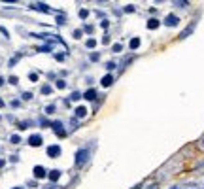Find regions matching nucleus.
<instances>
[{
  "label": "nucleus",
  "mask_w": 204,
  "mask_h": 189,
  "mask_svg": "<svg viewBox=\"0 0 204 189\" xmlns=\"http://www.w3.org/2000/svg\"><path fill=\"white\" fill-rule=\"evenodd\" d=\"M42 93H43V94H49V93H51V87H49V85H43V87H42Z\"/></svg>",
  "instance_id": "obj_15"
},
{
  "label": "nucleus",
  "mask_w": 204,
  "mask_h": 189,
  "mask_svg": "<svg viewBox=\"0 0 204 189\" xmlns=\"http://www.w3.org/2000/svg\"><path fill=\"white\" fill-rule=\"evenodd\" d=\"M74 38H81V30H76L74 32Z\"/></svg>",
  "instance_id": "obj_24"
},
{
  "label": "nucleus",
  "mask_w": 204,
  "mask_h": 189,
  "mask_svg": "<svg viewBox=\"0 0 204 189\" xmlns=\"http://www.w3.org/2000/svg\"><path fill=\"white\" fill-rule=\"evenodd\" d=\"M53 110H55V106L51 104V106H48V113H53Z\"/></svg>",
  "instance_id": "obj_25"
},
{
  "label": "nucleus",
  "mask_w": 204,
  "mask_h": 189,
  "mask_svg": "<svg viewBox=\"0 0 204 189\" xmlns=\"http://www.w3.org/2000/svg\"><path fill=\"white\" fill-rule=\"evenodd\" d=\"M95 45H97V42H95L93 38H89V40H87V47H95Z\"/></svg>",
  "instance_id": "obj_16"
},
{
  "label": "nucleus",
  "mask_w": 204,
  "mask_h": 189,
  "mask_svg": "<svg viewBox=\"0 0 204 189\" xmlns=\"http://www.w3.org/2000/svg\"><path fill=\"white\" fill-rule=\"evenodd\" d=\"M87 159H89V151H87V150H79V151L76 153V164H78V167H81Z\"/></svg>",
  "instance_id": "obj_1"
},
{
  "label": "nucleus",
  "mask_w": 204,
  "mask_h": 189,
  "mask_svg": "<svg viewBox=\"0 0 204 189\" xmlns=\"http://www.w3.org/2000/svg\"><path fill=\"white\" fill-rule=\"evenodd\" d=\"M157 27H159V21H157V19H149V21H147V29L155 30Z\"/></svg>",
  "instance_id": "obj_11"
},
{
  "label": "nucleus",
  "mask_w": 204,
  "mask_h": 189,
  "mask_svg": "<svg viewBox=\"0 0 204 189\" xmlns=\"http://www.w3.org/2000/svg\"><path fill=\"white\" fill-rule=\"evenodd\" d=\"M11 144H19V136H17V134L11 136Z\"/></svg>",
  "instance_id": "obj_18"
},
{
  "label": "nucleus",
  "mask_w": 204,
  "mask_h": 189,
  "mask_svg": "<svg viewBox=\"0 0 204 189\" xmlns=\"http://www.w3.org/2000/svg\"><path fill=\"white\" fill-rule=\"evenodd\" d=\"M2 83H4V80H2V78H0V85H2Z\"/></svg>",
  "instance_id": "obj_27"
},
{
  "label": "nucleus",
  "mask_w": 204,
  "mask_h": 189,
  "mask_svg": "<svg viewBox=\"0 0 204 189\" xmlns=\"http://www.w3.org/2000/svg\"><path fill=\"white\" fill-rule=\"evenodd\" d=\"M64 85H66V83H64V81H62V80H59V81H57V87H61V89H62V87H64Z\"/></svg>",
  "instance_id": "obj_23"
},
{
  "label": "nucleus",
  "mask_w": 204,
  "mask_h": 189,
  "mask_svg": "<svg viewBox=\"0 0 204 189\" xmlns=\"http://www.w3.org/2000/svg\"><path fill=\"white\" fill-rule=\"evenodd\" d=\"M45 176H48V170H45L43 167H40V164L34 167V178H45Z\"/></svg>",
  "instance_id": "obj_6"
},
{
  "label": "nucleus",
  "mask_w": 204,
  "mask_h": 189,
  "mask_svg": "<svg viewBox=\"0 0 204 189\" xmlns=\"http://www.w3.org/2000/svg\"><path fill=\"white\" fill-rule=\"evenodd\" d=\"M111 81H113V78H111L110 74L102 78V85H104V87H110V85H111Z\"/></svg>",
  "instance_id": "obj_12"
},
{
  "label": "nucleus",
  "mask_w": 204,
  "mask_h": 189,
  "mask_svg": "<svg viewBox=\"0 0 204 189\" xmlns=\"http://www.w3.org/2000/svg\"><path fill=\"white\" fill-rule=\"evenodd\" d=\"M178 23H179V19L176 15H166V19H165V25L166 27H176Z\"/></svg>",
  "instance_id": "obj_4"
},
{
  "label": "nucleus",
  "mask_w": 204,
  "mask_h": 189,
  "mask_svg": "<svg viewBox=\"0 0 204 189\" xmlns=\"http://www.w3.org/2000/svg\"><path fill=\"white\" fill-rule=\"evenodd\" d=\"M87 15H89V12H87V10H79V17H81V19H85Z\"/></svg>",
  "instance_id": "obj_17"
},
{
  "label": "nucleus",
  "mask_w": 204,
  "mask_h": 189,
  "mask_svg": "<svg viewBox=\"0 0 204 189\" xmlns=\"http://www.w3.org/2000/svg\"><path fill=\"white\" fill-rule=\"evenodd\" d=\"M149 189H159V187L157 185H149Z\"/></svg>",
  "instance_id": "obj_26"
},
{
  "label": "nucleus",
  "mask_w": 204,
  "mask_h": 189,
  "mask_svg": "<svg viewBox=\"0 0 204 189\" xmlns=\"http://www.w3.org/2000/svg\"><path fill=\"white\" fill-rule=\"evenodd\" d=\"M129 45H130V49H136V47H138V45H140V40H138V38H132Z\"/></svg>",
  "instance_id": "obj_14"
},
{
  "label": "nucleus",
  "mask_w": 204,
  "mask_h": 189,
  "mask_svg": "<svg viewBox=\"0 0 204 189\" xmlns=\"http://www.w3.org/2000/svg\"><path fill=\"white\" fill-rule=\"evenodd\" d=\"M95 97H97V91H95V89H89V91L83 94V99H87V100H95Z\"/></svg>",
  "instance_id": "obj_8"
},
{
  "label": "nucleus",
  "mask_w": 204,
  "mask_h": 189,
  "mask_svg": "<svg viewBox=\"0 0 204 189\" xmlns=\"http://www.w3.org/2000/svg\"><path fill=\"white\" fill-rule=\"evenodd\" d=\"M48 155H49L51 159L59 157V155H61V148H59V146H49V148H48Z\"/></svg>",
  "instance_id": "obj_5"
},
{
  "label": "nucleus",
  "mask_w": 204,
  "mask_h": 189,
  "mask_svg": "<svg viewBox=\"0 0 204 189\" xmlns=\"http://www.w3.org/2000/svg\"><path fill=\"white\" fill-rule=\"evenodd\" d=\"M51 127H53V131L57 132V136H61V138H64V136H66V131L62 129V123H61V121H55Z\"/></svg>",
  "instance_id": "obj_2"
},
{
  "label": "nucleus",
  "mask_w": 204,
  "mask_h": 189,
  "mask_svg": "<svg viewBox=\"0 0 204 189\" xmlns=\"http://www.w3.org/2000/svg\"><path fill=\"white\" fill-rule=\"evenodd\" d=\"M32 8H34V10H40V12H49V8H48V4H34Z\"/></svg>",
  "instance_id": "obj_13"
},
{
  "label": "nucleus",
  "mask_w": 204,
  "mask_h": 189,
  "mask_svg": "<svg viewBox=\"0 0 204 189\" xmlns=\"http://www.w3.org/2000/svg\"><path fill=\"white\" fill-rule=\"evenodd\" d=\"M113 51H116V53H117V51H121V45H119V44H116V45H113Z\"/></svg>",
  "instance_id": "obj_22"
},
{
  "label": "nucleus",
  "mask_w": 204,
  "mask_h": 189,
  "mask_svg": "<svg viewBox=\"0 0 204 189\" xmlns=\"http://www.w3.org/2000/svg\"><path fill=\"white\" fill-rule=\"evenodd\" d=\"M23 99H25V100H29V99H32V93H23Z\"/></svg>",
  "instance_id": "obj_19"
},
{
  "label": "nucleus",
  "mask_w": 204,
  "mask_h": 189,
  "mask_svg": "<svg viewBox=\"0 0 204 189\" xmlns=\"http://www.w3.org/2000/svg\"><path fill=\"white\" fill-rule=\"evenodd\" d=\"M106 68H108V70H113V68H116V64H113V62H108Z\"/></svg>",
  "instance_id": "obj_21"
},
{
  "label": "nucleus",
  "mask_w": 204,
  "mask_h": 189,
  "mask_svg": "<svg viewBox=\"0 0 204 189\" xmlns=\"http://www.w3.org/2000/svg\"><path fill=\"white\" fill-rule=\"evenodd\" d=\"M48 176H49V180H51V182H57V180L61 178V170H51Z\"/></svg>",
  "instance_id": "obj_9"
},
{
  "label": "nucleus",
  "mask_w": 204,
  "mask_h": 189,
  "mask_svg": "<svg viewBox=\"0 0 204 189\" xmlns=\"http://www.w3.org/2000/svg\"><path fill=\"white\" fill-rule=\"evenodd\" d=\"M193 30H195V23H191V25H189V27H187V29H185L184 32L179 34V38H187V36H189V34H191Z\"/></svg>",
  "instance_id": "obj_7"
},
{
  "label": "nucleus",
  "mask_w": 204,
  "mask_h": 189,
  "mask_svg": "<svg viewBox=\"0 0 204 189\" xmlns=\"http://www.w3.org/2000/svg\"><path fill=\"white\" fill-rule=\"evenodd\" d=\"M202 146H204V140H202Z\"/></svg>",
  "instance_id": "obj_29"
},
{
  "label": "nucleus",
  "mask_w": 204,
  "mask_h": 189,
  "mask_svg": "<svg viewBox=\"0 0 204 189\" xmlns=\"http://www.w3.org/2000/svg\"><path fill=\"white\" fill-rule=\"evenodd\" d=\"M78 99H81L79 93H72V100H78Z\"/></svg>",
  "instance_id": "obj_20"
},
{
  "label": "nucleus",
  "mask_w": 204,
  "mask_h": 189,
  "mask_svg": "<svg viewBox=\"0 0 204 189\" xmlns=\"http://www.w3.org/2000/svg\"><path fill=\"white\" fill-rule=\"evenodd\" d=\"M13 189H23V187H13Z\"/></svg>",
  "instance_id": "obj_28"
},
{
  "label": "nucleus",
  "mask_w": 204,
  "mask_h": 189,
  "mask_svg": "<svg viewBox=\"0 0 204 189\" xmlns=\"http://www.w3.org/2000/svg\"><path fill=\"white\" fill-rule=\"evenodd\" d=\"M172 189H176V187H172Z\"/></svg>",
  "instance_id": "obj_30"
},
{
  "label": "nucleus",
  "mask_w": 204,
  "mask_h": 189,
  "mask_svg": "<svg viewBox=\"0 0 204 189\" xmlns=\"http://www.w3.org/2000/svg\"><path fill=\"white\" fill-rule=\"evenodd\" d=\"M42 142H43V140H42V136H40V134H32V136L29 138V144H30L32 148H38V146H42Z\"/></svg>",
  "instance_id": "obj_3"
},
{
  "label": "nucleus",
  "mask_w": 204,
  "mask_h": 189,
  "mask_svg": "<svg viewBox=\"0 0 204 189\" xmlns=\"http://www.w3.org/2000/svg\"><path fill=\"white\" fill-rule=\"evenodd\" d=\"M85 115H87V108H83V106L76 108V117H85Z\"/></svg>",
  "instance_id": "obj_10"
}]
</instances>
